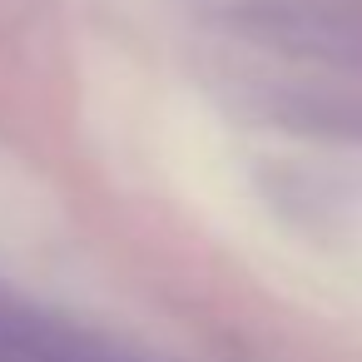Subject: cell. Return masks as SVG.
Listing matches in <instances>:
<instances>
[{"label": "cell", "instance_id": "cell-1", "mask_svg": "<svg viewBox=\"0 0 362 362\" xmlns=\"http://www.w3.org/2000/svg\"><path fill=\"white\" fill-rule=\"evenodd\" d=\"M0 362H134L75 327L0 308Z\"/></svg>", "mask_w": 362, "mask_h": 362}]
</instances>
